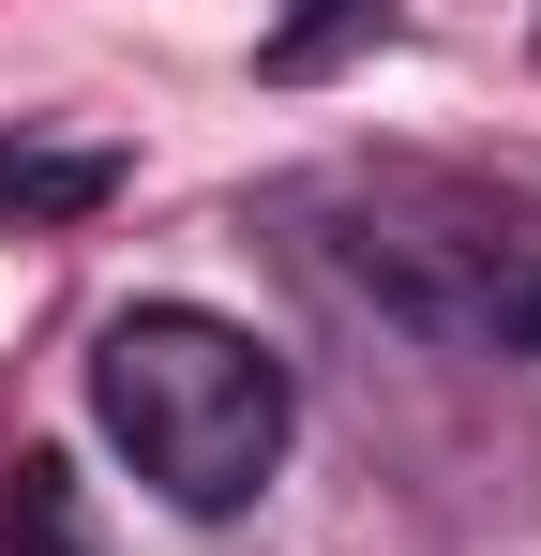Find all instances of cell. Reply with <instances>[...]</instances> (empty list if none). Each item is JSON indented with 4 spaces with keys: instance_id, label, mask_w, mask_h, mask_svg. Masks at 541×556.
Wrapping results in <instances>:
<instances>
[{
    "instance_id": "2",
    "label": "cell",
    "mask_w": 541,
    "mask_h": 556,
    "mask_svg": "<svg viewBox=\"0 0 541 556\" xmlns=\"http://www.w3.org/2000/svg\"><path fill=\"white\" fill-rule=\"evenodd\" d=\"M0 556H105L90 542V481L61 452H15V481H0Z\"/></svg>"
},
{
    "instance_id": "1",
    "label": "cell",
    "mask_w": 541,
    "mask_h": 556,
    "mask_svg": "<svg viewBox=\"0 0 541 556\" xmlns=\"http://www.w3.org/2000/svg\"><path fill=\"white\" fill-rule=\"evenodd\" d=\"M90 406H105V437L136 452V481L166 511H241L270 466H286V362H270L241 316H196V301L105 316Z\"/></svg>"
},
{
    "instance_id": "3",
    "label": "cell",
    "mask_w": 541,
    "mask_h": 556,
    "mask_svg": "<svg viewBox=\"0 0 541 556\" xmlns=\"http://www.w3.org/2000/svg\"><path fill=\"white\" fill-rule=\"evenodd\" d=\"M512 346H541V256H527V286H512Z\"/></svg>"
}]
</instances>
